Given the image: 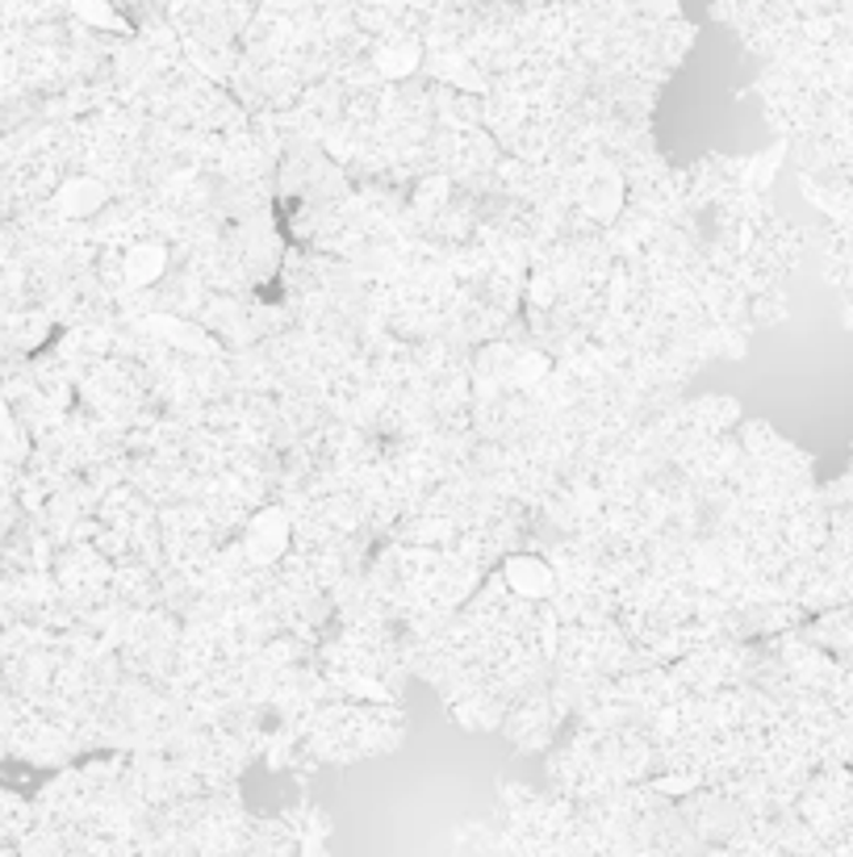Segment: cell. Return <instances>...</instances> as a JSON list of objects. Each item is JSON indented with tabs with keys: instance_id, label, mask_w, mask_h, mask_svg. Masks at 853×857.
<instances>
[{
	"instance_id": "obj_3",
	"label": "cell",
	"mask_w": 853,
	"mask_h": 857,
	"mask_svg": "<svg viewBox=\"0 0 853 857\" xmlns=\"http://www.w3.org/2000/svg\"><path fill=\"white\" fill-rule=\"evenodd\" d=\"M502 573H507V586L523 598H544L552 591V569L540 556H511Z\"/></svg>"
},
{
	"instance_id": "obj_2",
	"label": "cell",
	"mask_w": 853,
	"mask_h": 857,
	"mask_svg": "<svg viewBox=\"0 0 853 857\" xmlns=\"http://www.w3.org/2000/svg\"><path fill=\"white\" fill-rule=\"evenodd\" d=\"M105 201H110V189H105V180H96V176L63 180V185H59V197H55V206L63 218H93L96 210H105Z\"/></svg>"
},
{
	"instance_id": "obj_4",
	"label": "cell",
	"mask_w": 853,
	"mask_h": 857,
	"mask_svg": "<svg viewBox=\"0 0 853 857\" xmlns=\"http://www.w3.org/2000/svg\"><path fill=\"white\" fill-rule=\"evenodd\" d=\"M164 268H168V248L147 239V243H138V248L126 251V264H122V272H126V285L147 289L164 276Z\"/></svg>"
},
{
	"instance_id": "obj_5",
	"label": "cell",
	"mask_w": 853,
	"mask_h": 857,
	"mask_svg": "<svg viewBox=\"0 0 853 857\" xmlns=\"http://www.w3.org/2000/svg\"><path fill=\"white\" fill-rule=\"evenodd\" d=\"M540 377H549V360H544L540 352H523V356L514 360V382L531 385V382H540Z\"/></svg>"
},
{
	"instance_id": "obj_1",
	"label": "cell",
	"mask_w": 853,
	"mask_h": 857,
	"mask_svg": "<svg viewBox=\"0 0 853 857\" xmlns=\"http://www.w3.org/2000/svg\"><path fill=\"white\" fill-rule=\"evenodd\" d=\"M284 548H289V514L281 506H268V511H260L247 523V553H251V561L272 565V561L284 556Z\"/></svg>"
}]
</instances>
